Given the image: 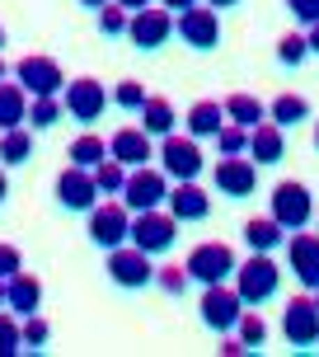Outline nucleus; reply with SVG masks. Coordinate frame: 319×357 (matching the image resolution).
<instances>
[{
  "instance_id": "obj_47",
  "label": "nucleus",
  "mask_w": 319,
  "mask_h": 357,
  "mask_svg": "<svg viewBox=\"0 0 319 357\" xmlns=\"http://www.w3.org/2000/svg\"><path fill=\"white\" fill-rule=\"evenodd\" d=\"M207 5H212V10H235L240 0H207Z\"/></svg>"
},
{
  "instance_id": "obj_29",
  "label": "nucleus",
  "mask_w": 319,
  "mask_h": 357,
  "mask_svg": "<svg viewBox=\"0 0 319 357\" xmlns=\"http://www.w3.org/2000/svg\"><path fill=\"white\" fill-rule=\"evenodd\" d=\"M108 155H113V151H108V142L104 137H75L71 142V165H80V169H94V165L99 160H108Z\"/></svg>"
},
{
  "instance_id": "obj_44",
  "label": "nucleus",
  "mask_w": 319,
  "mask_h": 357,
  "mask_svg": "<svg viewBox=\"0 0 319 357\" xmlns=\"http://www.w3.org/2000/svg\"><path fill=\"white\" fill-rule=\"evenodd\" d=\"M164 10H188V5H197V0H160Z\"/></svg>"
},
{
  "instance_id": "obj_33",
  "label": "nucleus",
  "mask_w": 319,
  "mask_h": 357,
  "mask_svg": "<svg viewBox=\"0 0 319 357\" xmlns=\"http://www.w3.org/2000/svg\"><path fill=\"white\" fill-rule=\"evenodd\" d=\"M216 151H221V155H249V127L226 123L216 132Z\"/></svg>"
},
{
  "instance_id": "obj_48",
  "label": "nucleus",
  "mask_w": 319,
  "mask_h": 357,
  "mask_svg": "<svg viewBox=\"0 0 319 357\" xmlns=\"http://www.w3.org/2000/svg\"><path fill=\"white\" fill-rule=\"evenodd\" d=\"M80 5H85V10H104L108 0H80Z\"/></svg>"
},
{
  "instance_id": "obj_35",
  "label": "nucleus",
  "mask_w": 319,
  "mask_h": 357,
  "mask_svg": "<svg viewBox=\"0 0 319 357\" xmlns=\"http://www.w3.org/2000/svg\"><path fill=\"white\" fill-rule=\"evenodd\" d=\"M188 282H193V278H188V264H183V268H178V264L155 268V287L164 291V296H183V291H188Z\"/></svg>"
},
{
  "instance_id": "obj_37",
  "label": "nucleus",
  "mask_w": 319,
  "mask_h": 357,
  "mask_svg": "<svg viewBox=\"0 0 319 357\" xmlns=\"http://www.w3.org/2000/svg\"><path fill=\"white\" fill-rule=\"evenodd\" d=\"M146 99H150V94L141 89V80H118V89H113V104L127 108V113H141Z\"/></svg>"
},
{
  "instance_id": "obj_11",
  "label": "nucleus",
  "mask_w": 319,
  "mask_h": 357,
  "mask_svg": "<svg viewBox=\"0 0 319 357\" xmlns=\"http://www.w3.org/2000/svg\"><path fill=\"white\" fill-rule=\"evenodd\" d=\"M61 94H66V99H61V104H66V113H71L75 123H85V127L99 123V118H104V108L113 104V94H108V89L99 85L94 75H80V80H71Z\"/></svg>"
},
{
  "instance_id": "obj_46",
  "label": "nucleus",
  "mask_w": 319,
  "mask_h": 357,
  "mask_svg": "<svg viewBox=\"0 0 319 357\" xmlns=\"http://www.w3.org/2000/svg\"><path fill=\"white\" fill-rule=\"evenodd\" d=\"M5 197H10V178H5V169H0V207H5Z\"/></svg>"
},
{
  "instance_id": "obj_13",
  "label": "nucleus",
  "mask_w": 319,
  "mask_h": 357,
  "mask_svg": "<svg viewBox=\"0 0 319 357\" xmlns=\"http://www.w3.org/2000/svg\"><path fill=\"white\" fill-rule=\"evenodd\" d=\"M282 334L291 348H319V305L315 296H296L282 310Z\"/></svg>"
},
{
  "instance_id": "obj_6",
  "label": "nucleus",
  "mask_w": 319,
  "mask_h": 357,
  "mask_svg": "<svg viewBox=\"0 0 319 357\" xmlns=\"http://www.w3.org/2000/svg\"><path fill=\"white\" fill-rule=\"evenodd\" d=\"M160 169L174 178V183H188V178H197L202 169H207V160H202V151H197V137H160Z\"/></svg>"
},
{
  "instance_id": "obj_28",
  "label": "nucleus",
  "mask_w": 319,
  "mask_h": 357,
  "mask_svg": "<svg viewBox=\"0 0 319 357\" xmlns=\"http://www.w3.org/2000/svg\"><path fill=\"white\" fill-rule=\"evenodd\" d=\"M267 118H272L277 127H301L305 118H310V104H305L301 94H282V99L267 104Z\"/></svg>"
},
{
  "instance_id": "obj_41",
  "label": "nucleus",
  "mask_w": 319,
  "mask_h": 357,
  "mask_svg": "<svg viewBox=\"0 0 319 357\" xmlns=\"http://www.w3.org/2000/svg\"><path fill=\"white\" fill-rule=\"evenodd\" d=\"M286 10L301 19L305 29H310V24H319V0H286Z\"/></svg>"
},
{
  "instance_id": "obj_24",
  "label": "nucleus",
  "mask_w": 319,
  "mask_h": 357,
  "mask_svg": "<svg viewBox=\"0 0 319 357\" xmlns=\"http://www.w3.org/2000/svg\"><path fill=\"white\" fill-rule=\"evenodd\" d=\"M29 123V89L19 85H5L0 80V132H10V127H24Z\"/></svg>"
},
{
  "instance_id": "obj_42",
  "label": "nucleus",
  "mask_w": 319,
  "mask_h": 357,
  "mask_svg": "<svg viewBox=\"0 0 319 357\" xmlns=\"http://www.w3.org/2000/svg\"><path fill=\"white\" fill-rule=\"evenodd\" d=\"M221 353H226V357H240V353H249V348L240 343V334H235V339H226V343H221Z\"/></svg>"
},
{
  "instance_id": "obj_7",
  "label": "nucleus",
  "mask_w": 319,
  "mask_h": 357,
  "mask_svg": "<svg viewBox=\"0 0 319 357\" xmlns=\"http://www.w3.org/2000/svg\"><path fill=\"white\" fill-rule=\"evenodd\" d=\"M178 235V216L174 212H160V207H150V212H132V245L146 254H164L169 245H174Z\"/></svg>"
},
{
  "instance_id": "obj_53",
  "label": "nucleus",
  "mask_w": 319,
  "mask_h": 357,
  "mask_svg": "<svg viewBox=\"0 0 319 357\" xmlns=\"http://www.w3.org/2000/svg\"><path fill=\"white\" fill-rule=\"evenodd\" d=\"M315 305H319V291H315Z\"/></svg>"
},
{
  "instance_id": "obj_17",
  "label": "nucleus",
  "mask_w": 319,
  "mask_h": 357,
  "mask_svg": "<svg viewBox=\"0 0 319 357\" xmlns=\"http://www.w3.org/2000/svg\"><path fill=\"white\" fill-rule=\"evenodd\" d=\"M286 264H291L301 287L319 291V235H305V231L286 235Z\"/></svg>"
},
{
  "instance_id": "obj_21",
  "label": "nucleus",
  "mask_w": 319,
  "mask_h": 357,
  "mask_svg": "<svg viewBox=\"0 0 319 357\" xmlns=\"http://www.w3.org/2000/svg\"><path fill=\"white\" fill-rule=\"evenodd\" d=\"M38 305H42V282H38L33 273L19 268L15 278L5 282V310H15V315H38Z\"/></svg>"
},
{
  "instance_id": "obj_32",
  "label": "nucleus",
  "mask_w": 319,
  "mask_h": 357,
  "mask_svg": "<svg viewBox=\"0 0 319 357\" xmlns=\"http://www.w3.org/2000/svg\"><path fill=\"white\" fill-rule=\"evenodd\" d=\"M61 94H42V99H33L29 104V127H56L61 123Z\"/></svg>"
},
{
  "instance_id": "obj_15",
  "label": "nucleus",
  "mask_w": 319,
  "mask_h": 357,
  "mask_svg": "<svg viewBox=\"0 0 319 357\" xmlns=\"http://www.w3.org/2000/svg\"><path fill=\"white\" fill-rule=\"evenodd\" d=\"M15 80L29 89L33 99H42V94H61V89H66V75H61V66H56L52 56H24V61L15 66Z\"/></svg>"
},
{
  "instance_id": "obj_20",
  "label": "nucleus",
  "mask_w": 319,
  "mask_h": 357,
  "mask_svg": "<svg viewBox=\"0 0 319 357\" xmlns=\"http://www.w3.org/2000/svg\"><path fill=\"white\" fill-rule=\"evenodd\" d=\"M249 155H254V165H277L286 155V127H277L272 118L258 123L249 132Z\"/></svg>"
},
{
  "instance_id": "obj_26",
  "label": "nucleus",
  "mask_w": 319,
  "mask_h": 357,
  "mask_svg": "<svg viewBox=\"0 0 319 357\" xmlns=\"http://www.w3.org/2000/svg\"><path fill=\"white\" fill-rule=\"evenodd\" d=\"M174 104H169V99H160V94H150V99H146V108H141V127L146 132H150V137H169V132H174Z\"/></svg>"
},
{
  "instance_id": "obj_10",
  "label": "nucleus",
  "mask_w": 319,
  "mask_h": 357,
  "mask_svg": "<svg viewBox=\"0 0 319 357\" xmlns=\"http://www.w3.org/2000/svg\"><path fill=\"white\" fill-rule=\"evenodd\" d=\"M272 216L286 226V235L305 231V226H310V216H315V197H310V188L296 183V178L277 183V188H272Z\"/></svg>"
},
{
  "instance_id": "obj_39",
  "label": "nucleus",
  "mask_w": 319,
  "mask_h": 357,
  "mask_svg": "<svg viewBox=\"0 0 319 357\" xmlns=\"http://www.w3.org/2000/svg\"><path fill=\"white\" fill-rule=\"evenodd\" d=\"M19 348H24V324H19L15 315H5V310H0V357L19 353Z\"/></svg>"
},
{
  "instance_id": "obj_19",
  "label": "nucleus",
  "mask_w": 319,
  "mask_h": 357,
  "mask_svg": "<svg viewBox=\"0 0 319 357\" xmlns=\"http://www.w3.org/2000/svg\"><path fill=\"white\" fill-rule=\"evenodd\" d=\"M169 212L178 216V226H183V221H207L212 197L197 188V178H188V183H174V188H169Z\"/></svg>"
},
{
  "instance_id": "obj_4",
  "label": "nucleus",
  "mask_w": 319,
  "mask_h": 357,
  "mask_svg": "<svg viewBox=\"0 0 319 357\" xmlns=\"http://www.w3.org/2000/svg\"><path fill=\"white\" fill-rule=\"evenodd\" d=\"M108 278H113V287H123V291H141V287H150L155 282L150 254L137 250L132 240L118 245V250H108Z\"/></svg>"
},
{
  "instance_id": "obj_9",
  "label": "nucleus",
  "mask_w": 319,
  "mask_h": 357,
  "mask_svg": "<svg viewBox=\"0 0 319 357\" xmlns=\"http://www.w3.org/2000/svg\"><path fill=\"white\" fill-rule=\"evenodd\" d=\"M235 250L231 245H216V240H207V245H197L193 254H188V278L202 287H216V282H231L235 278Z\"/></svg>"
},
{
  "instance_id": "obj_5",
  "label": "nucleus",
  "mask_w": 319,
  "mask_h": 357,
  "mask_svg": "<svg viewBox=\"0 0 319 357\" xmlns=\"http://www.w3.org/2000/svg\"><path fill=\"white\" fill-rule=\"evenodd\" d=\"M169 183H174V178L164 174V169H150V165L127 169L123 202L132 207V212H150V207H160V202H169Z\"/></svg>"
},
{
  "instance_id": "obj_51",
  "label": "nucleus",
  "mask_w": 319,
  "mask_h": 357,
  "mask_svg": "<svg viewBox=\"0 0 319 357\" xmlns=\"http://www.w3.org/2000/svg\"><path fill=\"white\" fill-rule=\"evenodd\" d=\"M315 151H319V123H315Z\"/></svg>"
},
{
  "instance_id": "obj_31",
  "label": "nucleus",
  "mask_w": 319,
  "mask_h": 357,
  "mask_svg": "<svg viewBox=\"0 0 319 357\" xmlns=\"http://www.w3.org/2000/svg\"><path fill=\"white\" fill-rule=\"evenodd\" d=\"M235 334H240V343H244L249 353H258V348H263V343H267V320H263V315H258V305L240 315V324H235Z\"/></svg>"
},
{
  "instance_id": "obj_25",
  "label": "nucleus",
  "mask_w": 319,
  "mask_h": 357,
  "mask_svg": "<svg viewBox=\"0 0 319 357\" xmlns=\"http://www.w3.org/2000/svg\"><path fill=\"white\" fill-rule=\"evenodd\" d=\"M29 160H33V132L29 127L0 132V165H29Z\"/></svg>"
},
{
  "instance_id": "obj_12",
  "label": "nucleus",
  "mask_w": 319,
  "mask_h": 357,
  "mask_svg": "<svg viewBox=\"0 0 319 357\" xmlns=\"http://www.w3.org/2000/svg\"><path fill=\"white\" fill-rule=\"evenodd\" d=\"M99 183H94V169H80V165H66L56 174V202L66 212H94L99 207Z\"/></svg>"
},
{
  "instance_id": "obj_14",
  "label": "nucleus",
  "mask_w": 319,
  "mask_h": 357,
  "mask_svg": "<svg viewBox=\"0 0 319 357\" xmlns=\"http://www.w3.org/2000/svg\"><path fill=\"white\" fill-rule=\"evenodd\" d=\"M127 38H132V47H141V52H155V47H164L169 38H174V15L160 5V10H137L132 15V24H127Z\"/></svg>"
},
{
  "instance_id": "obj_16",
  "label": "nucleus",
  "mask_w": 319,
  "mask_h": 357,
  "mask_svg": "<svg viewBox=\"0 0 319 357\" xmlns=\"http://www.w3.org/2000/svg\"><path fill=\"white\" fill-rule=\"evenodd\" d=\"M216 188L226 197H254V188H258V165H254V155H221L216 160Z\"/></svg>"
},
{
  "instance_id": "obj_30",
  "label": "nucleus",
  "mask_w": 319,
  "mask_h": 357,
  "mask_svg": "<svg viewBox=\"0 0 319 357\" xmlns=\"http://www.w3.org/2000/svg\"><path fill=\"white\" fill-rule=\"evenodd\" d=\"M94 183H99V193L104 197H123V183H127V165L123 160H99L94 165Z\"/></svg>"
},
{
  "instance_id": "obj_8",
  "label": "nucleus",
  "mask_w": 319,
  "mask_h": 357,
  "mask_svg": "<svg viewBox=\"0 0 319 357\" xmlns=\"http://www.w3.org/2000/svg\"><path fill=\"white\" fill-rule=\"evenodd\" d=\"M202 324L212 329V334H231L235 324H240V315H244V296L235 291V287H226V282H216V287H207L202 291Z\"/></svg>"
},
{
  "instance_id": "obj_2",
  "label": "nucleus",
  "mask_w": 319,
  "mask_h": 357,
  "mask_svg": "<svg viewBox=\"0 0 319 357\" xmlns=\"http://www.w3.org/2000/svg\"><path fill=\"white\" fill-rule=\"evenodd\" d=\"M174 29H178V38H183L193 52H216V47H221V10H212L207 0L178 10Z\"/></svg>"
},
{
  "instance_id": "obj_43",
  "label": "nucleus",
  "mask_w": 319,
  "mask_h": 357,
  "mask_svg": "<svg viewBox=\"0 0 319 357\" xmlns=\"http://www.w3.org/2000/svg\"><path fill=\"white\" fill-rule=\"evenodd\" d=\"M305 38H310V52H319V24H310V29H305Z\"/></svg>"
},
{
  "instance_id": "obj_18",
  "label": "nucleus",
  "mask_w": 319,
  "mask_h": 357,
  "mask_svg": "<svg viewBox=\"0 0 319 357\" xmlns=\"http://www.w3.org/2000/svg\"><path fill=\"white\" fill-rule=\"evenodd\" d=\"M108 151H113V160H123L127 169H141V165L155 155V146H150V132H146V127H118V132L108 137Z\"/></svg>"
},
{
  "instance_id": "obj_49",
  "label": "nucleus",
  "mask_w": 319,
  "mask_h": 357,
  "mask_svg": "<svg viewBox=\"0 0 319 357\" xmlns=\"http://www.w3.org/2000/svg\"><path fill=\"white\" fill-rule=\"evenodd\" d=\"M5 75H10V66H5V56H0V80H5Z\"/></svg>"
},
{
  "instance_id": "obj_23",
  "label": "nucleus",
  "mask_w": 319,
  "mask_h": 357,
  "mask_svg": "<svg viewBox=\"0 0 319 357\" xmlns=\"http://www.w3.org/2000/svg\"><path fill=\"white\" fill-rule=\"evenodd\" d=\"M282 240H286V226L277 216H254V221H244V245L254 254H272Z\"/></svg>"
},
{
  "instance_id": "obj_45",
  "label": "nucleus",
  "mask_w": 319,
  "mask_h": 357,
  "mask_svg": "<svg viewBox=\"0 0 319 357\" xmlns=\"http://www.w3.org/2000/svg\"><path fill=\"white\" fill-rule=\"evenodd\" d=\"M118 5H123V10H132V15H137V10H146V5H150V0H118Z\"/></svg>"
},
{
  "instance_id": "obj_36",
  "label": "nucleus",
  "mask_w": 319,
  "mask_h": 357,
  "mask_svg": "<svg viewBox=\"0 0 319 357\" xmlns=\"http://www.w3.org/2000/svg\"><path fill=\"white\" fill-rule=\"evenodd\" d=\"M127 24H132V10H123L118 0H108L104 10H99V33H104V38L127 33Z\"/></svg>"
},
{
  "instance_id": "obj_27",
  "label": "nucleus",
  "mask_w": 319,
  "mask_h": 357,
  "mask_svg": "<svg viewBox=\"0 0 319 357\" xmlns=\"http://www.w3.org/2000/svg\"><path fill=\"white\" fill-rule=\"evenodd\" d=\"M226 118L254 132L258 123H267V108H263V99H254V94H231V99H226Z\"/></svg>"
},
{
  "instance_id": "obj_3",
  "label": "nucleus",
  "mask_w": 319,
  "mask_h": 357,
  "mask_svg": "<svg viewBox=\"0 0 319 357\" xmlns=\"http://www.w3.org/2000/svg\"><path fill=\"white\" fill-rule=\"evenodd\" d=\"M89 240H94L99 250H118V245L132 240V207H127L123 197L99 202V207L89 212Z\"/></svg>"
},
{
  "instance_id": "obj_34",
  "label": "nucleus",
  "mask_w": 319,
  "mask_h": 357,
  "mask_svg": "<svg viewBox=\"0 0 319 357\" xmlns=\"http://www.w3.org/2000/svg\"><path fill=\"white\" fill-rule=\"evenodd\" d=\"M305 56H310V38L305 33H282L277 38V61H282V66H301Z\"/></svg>"
},
{
  "instance_id": "obj_52",
  "label": "nucleus",
  "mask_w": 319,
  "mask_h": 357,
  "mask_svg": "<svg viewBox=\"0 0 319 357\" xmlns=\"http://www.w3.org/2000/svg\"><path fill=\"white\" fill-rule=\"evenodd\" d=\"M0 47H5V29H0Z\"/></svg>"
},
{
  "instance_id": "obj_40",
  "label": "nucleus",
  "mask_w": 319,
  "mask_h": 357,
  "mask_svg": "<svg viewBox=\"0 0 319 357\" xmlns=\"http://www.w3.org/2000/svg\"><path fill=\"white\" fill-rule=\"evenodd\" d=\"M19 268H24V254H19L15 245H0V282H10Z\"/></svg>"
},
{
  "instance_id": "obj_38",
  "label": "nucleus",
  "mask_w": 319,
  "mask_h": 357,
  "mask_svg": "<svg viewBox=\"0 0 319 357\" xmlns=\"http://www.w3.org/2000/svg\"><path fill=\"white\" fill-rule=\"evenodd\" d=\"M47 339H52V324L42 315H24V348L38 353V348H47Z\"/></svg>"
},
{
  "instance_id": "obj_1",
  "label": "nucleus",
  "mask_w": 319,
  "mask_h": 357,
  "mask_svg": "<svg viewBox=\"0 0 319 357\" xmlns=\"http://www.w3.org/2000/svg\"><path fill=\"white\" fill-rule=\"evenodd\" d=\"M277 287H282V268L272 264V254H254L240 268H235V291L244 296V305H263L277 296Z\"/></svg>"
},
{
  "instance_id": "obj_22",
  "label": "nucleus",
  "mask_w": 319,
  "mask_h": 357,
  "mask_svg": "<svg viewBox=\"0 0 319 357\" xmlns=\"http://www.w3.org/2000/svg\"><path fill=\"white\" fill-rule=\"evenodd\" d=\"M183 123H188V137L202 142V137H216L231 118H226V104H216V99H197V104L183 113Z\"/></svg>"
},
{
  "instance_id": "obj_50",
  "label": "nucleus",
  "mask_w": 319,
  "mask_h": 357,
  "mask_svg": "<svg viewBox=\"0 0 319 357\" xmlns=\"http://www.w3.org/2000/svg\"><path fill=\"white\" fill-rule=\"evenodd\" d=\"M0 310H5V282H0Z\"/></svg>"
}]
</instances>
